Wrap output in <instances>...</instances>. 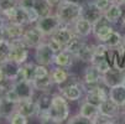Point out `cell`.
<instances>
[{
    "mask_svg": "<svg viewBox=\"0 0 125 124\" xmlns=\"http://www.w3.org/2000/svg\"><path fill=\"white\" fill-rule=\"evenodd\" d=\"M124 122H125V117H124Z\"/></svg>",
    "mask_w": 125,
    "mask_h": 124,
    "instance_id": "obj_57",
    "label": "cell"
},
{
    "mask_svg": "<svg viewBox=\"0 0 125 124\" xmlns=\"http://www.w3.org/2000/svg\"><path fill=\"white\" fill-rule=\"evenodd\" d=\"M79 113L89 119H93L98 113H99V107L91 102H87L84 101L82 104H81V107H79Z\"/></svg>",
    "mask_w": 125,
    "mask_h": 124,
    "instance_id": "obj_30",
    "label": "cell"
},
{
    "mask_svg": "<svg viewBox=\"0 0 125 124\" xmlns=\"http://www.w3.org/2000/svg\"><path fill=\"white\" fill-rule=\"evenodd\" d=\"M17 111V103L8 99L5 96L0 97V115L8 119L12 113Z\"/></svg>",
    "mask_w": 125,
    "mask_h": 124,
    "instance_id": "obj_23",
    "label": "cell"
},
{
    "mask_svg": "<svg viewBox=\"0 0 125 124\" xmlns=\"http://www.w3.org/2000/svg\"><path fill=\"white\" fill-rule=\"evenodd\" d=\"M14 90L19 96L20 101L21 99H27V98H32L35 94V87L32 84V81H17L14 82Z\"/></svg>",
    "mask_w": 125,
    "mask_h": 124,
    "instance_id": "obj_14",
    "label": "cell"
},
{
    "mask_svg": "<svg viewBox=\"0 0 125 124\" xmlns=\"http://www.w3.org/2000/svg\"><path fill=\"white\" fill-rule=\"evenodd\" d=\"M32 84L35 87V90L39 92H46V91H51L52 86L55 84L51 78V75L45 76V77H40V78H33L32 79Z\"/></svg>",
    "mask_w": 125,
    "mask_h": 124,
    "instance_id": "obj_27",
    "label": "cell"
},
{
    "mask_svg": "<svg viewBox=\"0 0 125 124\" xmlns=\"http://www.w3.org/2000/svg\"><path fill=\"white\" fill-rule=\"evenodd\" d=\"M6 20L9 23H12V24H17V25H27L30 24L29 23V14H27V10L21 8L20 5H17L10 10H8L6 12L3 14Z\"/></svg>",
    "mask_w": 125,
    "mask_h": 124,
    "instance_id": "obj_9",
    "label": "cell"
},
{
    "mask_svg": "<svg viewBox=\"0 0 125 124\" xmlns=\"http://www.w3.org/2000/svg\"><path fill=\"white\" fill-rule=\"evenodd\" d=\"M94 54H95V45H91L85 42L83 45V47L79 50V52L77 54L76 58L84 62V63H91L93 57H94Z\"/></svg>",
    "mask_w": 125,
    "mask_h": 124,
    "instance_id": "obj_24",
    "label": "cell"
},
{
    "mask_svg": "<svg viewBox=\"0 0 125 124\" xmlns=\"http://www.w3.org/2000/svg\"><path fill=\"white\" fill-rule=\"evenodd\" d=\"M47 42H48V45L51 46V48H52L53 51H55L56 54H57V52H60L61 50H63V46H62L58 41H56L55 39H52L51 36H50V39L47 40Z\"/></svg>",
    "mask_w": 125,
    "mask_h": 124,
    "instance_id": "obj_42",
    "label": "cell"
},
{
    "mask_svg": "<svg viewBox=\"0 0 125 124\" xmlns=\"http://www.w3.org/2000/svg\"><path fill=\"white\" fill-rule=\"evenodd\" d=\"M123 84L125 86V77H124V81H123Z\"/></svg>",
    "mask_w": 125,
    "mask_h": 124,
    "instance_id": "obj_55",
    "label": "cell"
},
{
    "mask_svg": "<svg viewBox=\"0 0 125 124\" xmlns=\"http://www.w3.org/2000/svg\"><path fill=\"white\" fill-rule=\"evenodd\" d=\"M121 26H123V29L125 30V17H123V20H121Z\"/></svg>",
    "mask_w": 125,
    "mask_h": 124,
    "instance_id": "obj_51",
    "label": "cell"
},
{
    "mask_svg": "<svg viewBox=\"0 0 125 124\" xmlns=\"http://www.w3.org/2000/svg\"><path fill=\"white\" fill-rule=\"evenodd\" d=\"M69 26H72V25H64V24H61L55 31H53V34L51 35V37L52 39H55L56 41H58L63 48L64 46L72 40V37L74 36V30L73 27H69Z\"/></svg>",
    "mask_w": 125,
    "mask_h": 124,
    "instance_id": "obj_11",
    "label": "cell"
},
{
    "mask_svg": "<svg viewBox=\"0 0 125 124\" xmlns=\"http://www.w3.org/2000/svg\"><path fill=\"white\" fill-rule=\"evenodd\" d=\"M116 118H112V117H106L104 114L98 113L93 119H92V124H113L115 123Z\"/></svg>",
    "mask_w": 125,
    "mask_h": 124,
    "instance_id": "obj_38",
    "label": "cell"
},
{
    "mask_svg": "<svg viewBox=\"0 0 125 124\" xmlns=\"http://www.w3.org/2000/svg\"><path fill=\"white\" fill-rule=\"evenodd\" d=\"M82 17L87 19L89 23L94 24L97 20H99L103 16V11L97 8V5L93 1H83L82 3Z\"/></svg>",
    "mask_w": 125,
    "mask_h": 124,
    "instance_id": "obj_13",
    "label": "cell"
},
{
    "mask_svg": "<svg viewBox=\"0 0 125 124\" xmlns=\"http://www.w3.org/2000/svg\"><path fill=\"white\" fill-rule=\"evenodd\" d=\"M103 15H104L112 24H116V23H119V20L123 17V9H121L120 4L115 1V3H112V4L109 5V8L104 11Z\"/></svg>",
    "mask_w": 125,
    "mask_h": 124,
    "instance_id": "obj_21",
    "label": "cell"
},
{
    "mask_svg": "<svg viewBox=\"0 0 125 124\" xmlns=\"http://www.w3.org/2000/svg\"><path fill=\"white\" fill-rule=\"evenodd\" d=\"M84 44H85L84 37H82V36H79V35L74 34V36L72 37V40H71V41L64 46V48H63V50L68 51L69 54H72V55L76 57V56H77V54L79 52V50L83 47V45H84Z\"/></svg>",
    "mask_w": 125,
    "mask_h": 124,
    "instance_id": "obj_26",
    "label": "cell"
},
{
    "mask_svg": "<svg viewBox=\"0 0 125 124\" xmlns=\"http://www.w3.org/2000/svg\"><path fill=\"white\" fill-rule=\"evenodd\" d=\"M56 52L51 48L47 41H42L36 48H35V62L50 66L53 65V60H55Z\"/></svg>",
    "mask_w": 125,
    "mask_h": 124,
    "instance_id": "obj_5",
    "label": "cell"
},
{
    "mask_svg": "<svg viewBox=\"0 0 125 124\" xmlns=\"http://www.w3.org/2000/svg\"><path fill=\"white\" fill-rule=\"evenodd\" d=\"M47 1H48V4H50L52 8H57V6L63 1V0H47Z\"/></svg>",
    "mask_w": 125,
    "mask_h": 124,
    "instance_id": "obj_46",
    "label": "cell"
},
{
    "mask_svg": "<svg viewBox=\"0 0 125 124\" xmlns=\"http://www.w3.org/2000/svg\"><path fill=\"white\" fill-rule=\"evenodd\" d=\"M5 40V36H4V30L3 29H0V41H3Z\"/></svg>",
    "mask_w": 125,
    "mask_h": 124,
    "instance_id": "obj_50",
    "label": "cell"
},
{
    "mask_svg": "<svg viewBox=\"0 0 125 124\" xmlns=\"http://www.w3.org/2000/svg\"><path fill=\"white\" fill-rule=\"evenodd\" d=\"M83 84H82V79L81 82L76 83V84H72L67 88H64L63 91H61L60 93L68 101V102H76L78 99H81L82 94H83Z\"/></svg>",
    "mask_w": 125,
    "mask_h": 124,
    "instance_id": "obj_17",
    "label": "cell"
},
{
    "mask_svg": "<svg viewBox=\"0 0 125 124\" xmlns=\"http://www.w3.org/2000/svg\"><path fill=\"white\" fill-rule=\"evenodd\" d=\"M118 3H120V4H124V5H125V0H118Z\"/></svg>",
    "mask_w": 125,
    "mask_h": 124,
    "instance_id": "obj_52",
    "label": "cell"
},
{
    "mask_svg": "<svg viewBox=\"0 0 125 124\" xmlns=\"http://www.w3.org/2000/svg\"><path fill=\"white\" fill-rule=\"evenodd\" d=\"M5 26V19H4V16H3V14L0 15V29H3Z\"/></svg>",
    "mask_w": 125,
    "mask_h": 124,
    "instance_id": "obj_47",
    "label": "cell"
},
{
    "mask_svg": "<svg viewBox=\"0 0 125 124\" xmlns=\"http://www.w3.org/2000/svg\"><path fill=\"white\" fill-rule=\"evenodd\" d=\"M5 97L8 98V99H10V101H12V102H15V103H19L20 102V98H19V96H17V93L15 92V90H14V87L11 88V90L5 94Z\"/></svg>",
    "mask_w": 125,
    "mask_h": 124,
    "instance_id": "obj_44",
    "label": "cell"
},
{
    "mask_svg": "<svg viewBox=\"0 0 125 124\" xmlns=\"http://www.w3.org/2000/svg\"><path fill=\"white\" fill-rule=\"evenodd\" d=\"M21 39L29 48H36L42 41H45V35L36 26H33L31 29L25 30Z\"/></svg>",
    "mask_w": 125,
    "mask_h": 124,
    "instance_id": "obj_10",
    "label": "cell"
},
{
    "mask_svg": "<svg viewBox=\"0 0 125 124\" xmlns=\"http://www.w3.org/2000/svg\"><path fill=\"white\" fill-rule=\"evenodd\" d=\"M3 30H4L5 40H8V41H12L15 39L22 37V35L25 32L24 25H17V24H12V23L5 24V26L3 27Z\"/></svg>",
    "mask_w": 125,
    "mask_h": 124,
    "instance_id": "obj_18",
    "label": "cell"
},
{
    "mask_svg": "<svg viewBox=\"0 0 125 124\" xmlns=\"http://www.w3.org/2000/svg\"><path fill=\"white\" fill-rule=\"evenodd\" d=\"M114 27L113 24L106 19V17L103 15L99 20H97L93 24V35L95 36V39L99 42L105 44L109 40V37L112 36V34L114 32Z\"/></svg>",
    "mask_w": 125,
    "mask_h": 124,
    "instance_id": "obj_4",
    "label": "cell"
},
{
    "mask_svg": "<svg viewBox=\"0 0 125 124\" xmlns=\"http://www.w3.org/2000/svg\"><path fill=\"white\" fill-rule=\"evenodd\" d=\"M1 118H3V117H1V115H0V119H1Z\"/></svg>",
    "mask_w": 125,
    "mask_h": 124,
    "instance_id": "obj_56",
    "label": "cell"
},
{
    "mask_svg": "<svg viewBox=\"0 0 125 124\" xmlns=\"http://www.w3.org/2000/svg\"><path fill=\"white\" fill-rule=\"evenodd\" d=\"M78 82H81V79H78V77H77V76H74V75H72V73H69V75H68V77H67L62 83L57 84L58 92L63 91L64 88H67V87H69V86H72V84H76V83H78Z\"/></svg>",
    "mask_w": 125,
    "mask_h": 124,
    "instance_id": "obj_35",
    "label": "cell"
},
{
    "mask_svg": "<svg viewBox=\"0 0 125 124\" xmlns=\"http://www.w3.org/2000/svg\"><path fill=\"white\" fill-rule=\"evenodd\" d=\"M123 44L125 45V35H124V36H123Z\"/></svg>",
    "mask_w": 125,
    "mask_h": 124,
    "instance_id": "obj_53",
    "label": "cell"
},
{
    "mask_svg": "<svg viewBox=\"0 0 125 124\" xmlns=\"http://www.w3.org/2000/svg\"><path fill=\"white\" fill-rule=\"evenodd\" d=\"M93 3L97 5V8L99 9V10H102L103 11V14H104V11L109 8V5L112 4V1L110 0H93Z\"/></svg>",
    "mask_w": 125,
    "mask_h": 124,
    "instance_id": "obj_41",
    "label": "cell"
},
{
    "mask_svg": "<svg viewBox=\"0 0 125 124\" xmlns=\"http://www.w3.org/2000/svg\"><path fill=\"white\" fill-rule=\"evenodd\" d=\"M76 60V57L69 54L66 50H61L60 52L55 55V60H53V65L58 66V67H63V68H68L73 65V61Z\"/></svg>",
    "mask_w": 125,
    "mask_h": 124,
    "instance_id": "obj_20",
    "label": "cell"
},
{
    "mask_svg": "<svg viewBox=\"0 0 125 124\" xmlns=\"http://www.w3.org/2000/svg\"><path fill=\"white\" fill-rule=\"evenodd\" d=\"M102 82V72L93 65L89 63V66L85 68L83 78H82V84H83V90L87 92L89 90L94 88Z\"/></svg>",
    "mask_w": 125,
    "mask_h": 124,
    "instance_id": "obj_6",
    "label": "cell"
},
{
    "mask_svg": "<svg viewBox=\"0 0 125 124\" xmlns=\"http://www.w3.org/2000/svg\"><path fill=\"white\" fill-rule=\"evenodd\" d=\"M5 78H6V77H5V75H4V71L1 69V67H0V82H3Z\"/></svg>",
    "mask_w": 125,
    "mask_h": 124,
    "instance_id": "obj_49",
    "label": "cell"
},
{
    "mask_svg": "<svg viewBox=\"0 0 125 124\" xmlns=\"http://www.w3.org/2000/svg\"><path fill=\"white\" fill-rule=\"evenodd\" d=\"M48 115L51 118V123L55 124H61L67 122V119L69 118V104L68 101L61 94H53V99H52V104L50 109L47 111Z\"/></svg>",
    "mask_w": 125,
    "mask_h": 124,
    "instance_id": "obj_1",
    "label": "cell"
},
{
    "mask_svg": "<svg viewBox=\"0 0 125 124\" xmlns=\"http://www.w3.org/2000/svg\"><path fill=\"white\" fill-rule=\"evenodd\" d=\"M17 5H19V0H0V12L4 14Z\"/></svg>",
    "mask_w": 125,
    "mask_h": 124,
    "instance_id": "obj_40",
    "label": "cell"
},
{
    "mask_svg": "<svg viewBox=\"0 0 125 124\" xmlns=\"http://www.w3.org/2000/svg\"><path fill=\"white\" fill-rule=\"evenodd\" d=\"M0 97H1V96H0Z\"/></svg>",
    "mask_w": 125,
    "mask_h": 124,
    "instance_id": "obj_58",
    "label": "cell"
},
{
    "mask_svg": "<svg viewBox=\"0 0 125 124\" xmlns=\"http://www.w3.org/2000/svg\"><path fill=\"white\" fill-rule=\"evenodd\" d=\"M17 112H20L21 114L26 115L27 118L30 117H36L37 114V104L36 99L27 98V99H21L17 103Z\"/></svg>",
    "mask_w": 125,
    "mask_h": 124,
    "instance_id": "obj_16",
    "label": "cell"
},
{
    "mask_svg": "<svg viewBox=\"0 0 125 124\" xmlns=\"http://www.w3.org/2000/svg\"><path fill=\"white\" fill-rule=\"evenodd\" d=\"M9 54H10V41L8 40L0 41V63L9 60Z\"/></svg>",
    "mask_w": 125,
    "mask_h": 124,
    "instance_id": "obj_33",
    "label": "cell"
},
{
    "mask_svg": "<svg viewBox=\"0 0 125 124\" xmlns=\"http://www.w3.org/2000/svg\"><path fill=\"white\" fill-rule=\"evenodd\" d=\"M72 26H73L74 32L82 37H87L91 34H93V24L89 23L87 19H84L82 16L78 17V19L73 23Z\"/></svg>",
    "mask_w": 125,
    "mask_h": 124,
    "instance_id": "obj_19",
    "label": "cell"
},
{
    "mask_svg": "<svg viewBox=\"0 0 125 124\" xmlns=\"http://www.w3.org/2000/svg\"><path fill=\"white\" fill-rule=\"evenodd\" d=\"M0 67H1V69L4 71L5 77L14 81V78H15V76L17 73V71H19V68H20V65L14 62V61H11V60H6V61L0 63Z\"/></svg>",
    "mask_w": 125,
    "mask_h": 124,
    "instance_id": "obj_28",
    "label": "cell"
},
{
    "mask_svg": "<svg viewBox=\"0 0 125 124\" xmlns=\"http://www.w3.org/2000/svg\"><path fill=\"white\" fill-rule=\"evenodd\" d=\"M33 9L40 15V17H42V16H47V15L51 14L52 6L48 4L47 0H35Z\"/></svg>",
    "mask_w": 125,
    "mask_h": 124,
    "instance_id": "obj_32",
    "label": "cell"
},
{
    "mask_svg": "<svg viewBox=\"0 0 125 124\" xmlns=\"http://www.w3.org/2000/svg\"><path fill=\"white\" fill-rule=\"evenodd\" d=\"M68 124H77V123H82V124H92V119H89L84 115H82L81 113L73 115V117H69L67 119Z\"/></svg>",
    "mask_w": 125,
    "mask_h": 124,
    "instance_id": "obj_39",
    "label": "cell"
},
{
    "mask_svg": "<svg viewBox=\"0 0 125 124\" xmlns=\"http://www.w3.org/2000/svg\"><path fill=\"white\" fill-rule=\"evenodd\" d=\"M50 72H51V71L47 68V66L36 63V65H35V69H33V78H40V77L48 76ZM33 78H32V79H33Z\"/></svg>",
    "mask_w": 125,
    "mask_h": 124,
    "instance_id": "obj_37",
    "label": "cell"
},
{
    "mask_svg": "<svg viewBox=\"0 0 125 124\" xmlns=\"http://www.w3.org/2000/svg\"><path fill=\"white\" fill-rule=\"evenodd\" d=\"M109 98L113 99L120 107H125V86L123 83L109 88Z\"/></svg>",
    "mask_w": 125,
    "mask_h": 124,
    "instance_id": "obj_22",
    "label": "cell"
},
{
    "mask_svg": "<svg viewBox=\"0 0 125 124\" xmlns=\"http://www.w3.org/2000/svg\"><path fill=\"white\" fill-rule=\"evenodd\" d=\"M113 67L121 69L125 72V45L121 44L120 46L115 47V54H114V63Z\"/></svg>",
    "mask_w": 125,
    "mask_h": 124,
    "instance_id": "obj_29",
    "label": "cell"
},
{
    "mask_svg": "<svg viewBox=\"0 0 125 124\" xmlns=\"http://www.w3.org/2000/svg\"><path fill=\"white\" fill-rule=\"evenodd\" d=\"M99 113L104 114L106 117H112V118H118L120 114V105L116 104L113 99L106 98L105 101H103L99 105Z\"/></svg>",
    "mask_w": 125,
    "mask_h": 124,
    "instance_id": "obj_15",
    "label": "cell"
},
{
    "mask_svg": "<svg viewBox=\"0 0 125 124\" xmlns=\"http://www.w3.org/2000/svg\"><path fill=\"white\" fill-rule=\"evenodd\" d=\"M123 44V36L118 32V31H114L112 34V36L109 37V40L105 42L106 46H109V47H118Z\"/></svg>",
    "mask_w": 125,
    "mask_h": 124,
    "instance_id": "obj_36",
    "label": "cell"
},
{
    "mask_svg": "<svg viewBox=\"0 0 125 124\" xmlns=\"http://www.w3.org/2000/svg\"><path fill=\"white\" fill-rule=\"evenodd\" d=\"M50 75H51V78H52L53 83L57 86V84L62 83V82L68 77L69 72H67L66 68H63V67H58V66H56L53 69H51Z\"/></svg>",
    "mask_w": 125,
    "mask_h": 124,
    "instance_id": "obj_31",
    "label": "cell"
},
{
    "mask_svg": "<svg viewBox=\"0 0 125 124\" xmlns=\"http://www.w3.org/2000/svg\"><path fill=\"white\" fill-rule=\"evenodd\" d=\"M110 1H112V3H115V1H118V0H110Z\"/></svg>",
    "mask_w": 125,
    "mask_h": 124,
    "instance_id": "obj_54",
    "label": "cell"
},
{
    "mask_svg": "<svg viewBox=\"0 0 125 124\" xmlns=\"http://www.w3.org/2000/svg\"><path fill=\"white\" fill-rule=\"evenodd\" d=\"M27 14H29V23L30 24H36L37 20L40 19V15L36 12L35 9H27Z\"/></svg>",
    "mask_w": 125,
    "mask_h": 124,
    "instance_id": "obj_43",
    "label": "cell"
},
{
    "mask_svg": "<svg viewBox=\"0 0 125 124\" xmlns=\"http://www.w3.org/2000/svg\"><path fill=\"white\" fill-rule=\"evenodd\" d=\"M109 98V87L100 82L98 86L85 92V99L87 102H91L95 105H99L103 101Z\"/></svg>",
    "mask_w": 125,
    "mask_h": 124,
    "instance_id": "obj_8",
    "label": "cell"
},
{
    "mask_svg": "<svg viewBox=\"0 0 125 124\" xmlns=\"http://www.w3.org/2000/svg\"><path fill=\"white\" fill-rule=\"evenodd\" d=\"M67 3H73V4H82L83 0H64Z\"/></svg>",
    "mask_w": 125,
    "mask_h": 124,
    "instance_id": "obj_48",
    "label": "cell"
},
{
    "mask_svg": "<svg viewBox=\"0 0 125 124\" xmlns=\"http://www.w3.org/2000/svg\"><path fill=\"white\" fill-rule=\"evenodd\" d=\"M124 77H125L124 71L118 69L115 67H110L106 72H104L102 75V82L110 88V87H114V86H118V84L123 83Z\"/></svg>",
    "mask_w": 125,
    "mask_h": 124,
    "instance_id": "obj_12",
    "label": "cell"
},
{
    "mask_svg": "<svg viewBox=\"0 0 125 124\" xmlns=\"http://www.w3.org/2000/svg\"><path fill=\"white\" fill-rule=\"evenodd\" d=\"M56 15L60 19L61 24L64 25H73V23L81 17L82 15V4H73L63 1L57 6Z\"/></svg>",
    "mask_w": 125,
    "mask_h": 124,
    "instance_id": "obj_2",
    "label": "cell"
},
{
    "mask_svg": "<svg viewBox=\"0 0 125 124\" xmlns=\"http://www.w3.org/2000/svg\"><path fill=\"white\" fill-rule=\"evenodd\" d=\"M35 0H19V5L24 9H33Z\"/></svg>",
    "mask_w": 125,
    "mask_h": 124,
    "instance_id": "obj_45",
    "label": "cell"
},
{
    "mask_svg": "<svg viewBox=\"0 0 125 124\" xmlns=\"http://www.w3.org/2000/svg\"><path fill=\"white\" fill-rule=\"evenodd\" d=\"M52 99H53V94L51 93V91L41 92V94L36 99L37 113H40V112H47L50 109V107H51V104H52Z\"/></svg>",
    "mask_w": 125,
    "mask_h": 124,
    "instance_id": "obj_25",
    "label": "cell"
},
{
    "mask_svg": "<svg viewBox=\"0 0 125 124\" xmlns=\"http://www.w3.org/2000/svg\"><path fill=\"white\" fill-rule=\"evenodd\" d=\"M60 25H61V21H60V19L57 17L56 14L55 15L50 14L47 16H42L37 20V23L35 24V26H36L45 36H51L53 34V31H55Z\"/></svg>",
    "mask_w": 125,
    "mask_h": 124,
    "instance_id": "obj_7",
    "label": "cell"
},
{
    "mask_svg": "<svg viewBox=\"0 0 125 124\" xmlns=\"http://www.w3.org/2000/svg\"><path fill=\"white\" fill-rule=\"evenodd\" d=\"M29 58V47L26 44L22 41V39H15L10 41V54H9V60L22 65L27 62Z\"/></svg>",
    "mask_w": 125,
    "mask_h": 124,
    "instance_id": "obj_3",
    "label": "cell"
},
{
    "mask_svg": "<svg viewBox=\"0 0 125 124\" xmlns=\"http://www.w3.org/2000/svg\"><path fill=\"white\" fill-rule=\"evenodd\" d=\"M8 120H9V123H11V124H27L29 123V118L26 117V115H24V114H21L20 112H15V113H12L9 118H8Z\"/></svg>",
    "mask_w": 125,
    "mask_h": 124,
    "instance_id": "obj_34",
    "label": "cell"
}]
</instances>
